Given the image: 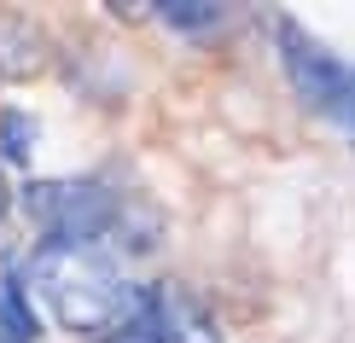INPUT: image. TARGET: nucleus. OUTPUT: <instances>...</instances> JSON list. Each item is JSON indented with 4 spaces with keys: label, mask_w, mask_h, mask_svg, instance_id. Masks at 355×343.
<instances>
[{
    "label": "nucleus",
    "mask_w": 355,
    "mask_h": 343,
    "mask_svg": "<svg viewBox=\"0 0 355 343\" xmlns=\"http://www.w3.org/2000/svg\"><path fill=\"white\" fill-rule=\"evenodd\" d=\"M24 285L29 297H41L53 308V320L64 332L123 326L140 303V291H128L111 245H53V238H41L35 256L24 262Z\"/></svg>",
    "instance_id": "obj_1"
},
{
    "label": "nucleus",
    "mask_w": 355,
    "mask_h": 343,
    "mask_svg": "<svg viewBox=\"0 0 355 343\" xmlns=\"http://www.w3.org/2000/svg\"><path fill=\"white\" fill-rule=\"evenodd\" d=\"M18 210L53 245H111L123 198L105 181H29L18 192Z\"/></svg>",
    "instance_id": "obj_2"
},
{
    "label": "nucleus",
    "mask_w": 355,
    "mask_h": 343,
    "mask_svg": "<svg viewBox=\"0 0 355 343\" xmlns=\"http://www.w3.org/2000/svg\"><path fill=\"white\" fill-rule=\"evenodd\" d=\"M274 41H279V58H286V76H291V87H297V99L355 140V70H344L291 18H274Z\"/></svg>",
    "instance_id": "obj_3"
},
{
    "label": "nucleus",
    "mask_w": 355,
    "mask_h": 343,
    "mask_svg": "<svg viewBox=\"0 0 355 343\" xmlns=\"http://www.w3.org/2000/svg\"><path fill=\"white\" fill-rule=\"evenodd\" d=\"M146 303H152L157 326H164V343H221L210 308L198 303L187 285H175V279H157L152 291H146Z\"/></svg>",
    "instance_id": "obj_4"
},
{
    "label": "nucleus",
    "mask_w": 355,
    "mask_h": 343,
    "mask_svg": "<svg viewBox=\"0 0 355 343\" xmlns=\"http://www.w3.org/2000/svg\"><path fill=\"white\" fill-rule=\"evenodd\" d=\"M47 70V35L24 18V12H0V76L29 82Z\"/></svg>",
    "instance_id": "obj_5"
},
{
    "label": "nucleus",
    "mask_w": 355,
    "mask_h": 343,
    "mask_svg": "<svg viewBox=\"0 0 355 343\" xmlns=\"http://www.w3.org/2000/svg\"><path fill=\"white\" fill-rule=\"evenodd\" d=\"M41 337V320H35V303L24 291V274H0V343H35Z\"/></svg>",
    "instance_id": "obj_6"
},
{
    "label": "nucleus",
    "mask_w": 355,
    "mask_h": 343,
    "mask_svg": "<svg viewBox=\"0 0 355 343\" xmlns=\"http://www.w3.org/2000/svg\"><path fill=\"white\" fill-rule=\"evenodd\" d=\"M152 12L175 29V35H216V29L227 24V6H204V0H164V6H152Z\"/></svg>",
    "instance_id": "obj_7"
},
{
    "label": "nucleus",
    "mask_w": 355,
    "mask_h": 343,
    "mask_svg": "<svg viewBox=\"0 0 355 343\" xmlns=\"http://www.w3.org/2000/svg\"><path fill=\"white\" fill-rule=\"evenodd\" d=\"M111 343H164V326H157V315H152V303H146V291H140L135 315H128L123 326H116V337H111Z\"/></svg>",
    "instance_id": "obj_8"
},
{
    "label": "nucleus",
    "mask_w": 355,
    "mask_h": 343,
    "mask_svg": "<svg viewBox=\"0 0 355 343\" xmlns=\"http://www.w3.org/2000/svg\"><path fill=\"white\" fill-rule=\"evenodd\" d=\"M0 152H6L12 163L29 157V111H6L0 116Z\"/></svg>",
    "instance_id": "obj_9"
},
{
    "label": "nucleus",
    "mask_w": 355,
    "mask_h": 343,
    "mask_svg": "<svg viewBox=\"0 0 355 343\" xmlns=\"http://www.w3.org/2000/svg\"><path fill=\"white\" fill-rule=\"evenodd\" d=\"M0 210H6V186H0Z\"/></svg>",
    "instance_id": "obj_10"
}]
</instances>
